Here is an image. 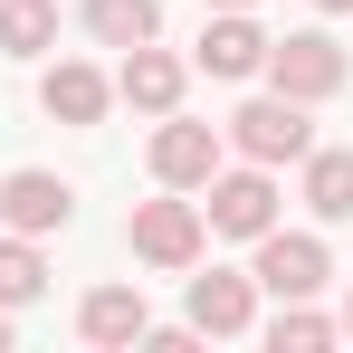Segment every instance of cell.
<instances>
[{"instance_id": "6da1fadb", "label": "cell", "mask_w": 353, "mask_h": 353, "mask_svg": "<svg viewBox=\"0 0 353 353\" xmlns=\"http://www.w3.org/2000/svg\"><path fill=\"white\" fill-rule=\"evenodd\" d=\"M344 48L325 39V29H296V39H268V86L296 96V105H325V96H344Z\"/></svg>"}, {"instance_id": "7a4b0ae2", "label": "cell", "mask_w": 353, "mask_h": 353, "mask_svg": "<svg viewBox=\"0 0 353 353\" xmlns=\"http://www.w3.org/2000/svg\"><path fill=\"white\" fill-rule=\"evenodd\" d=\"M230 143L248 153V163L277 172V163H305V153H315V124H305L296 96H248V105L230 115Z\"/></svg>"}, {"instance_id": "3957f363", "label": "cell", "mask_w": 353, "mask_h": 353, "mask_svg": "<svg viewBox=\"0 0 353 353\" xmlns=\"http://www.w3.org/2000/svg\"><path fill=\"white\" fill-rule=\"evenodd\" d=\"M201 191H210V201H201V220H210L220 239L277 230V181H268V163H248V172H210Z\"/></svg>"}, {"instance_id": "277c9868", "label": "cell", "mask_w": 353, "mask_h": 353, "mask_svg": "<svg viewBox=\"0 0 353 353\" xmlns=\"http://www.w3.org/2000/svg\"><path fill=\"white\" fill-rule=\"evenodd\" d=\"M248 277L268 296H315L334 277V258H325V239H305V230H258V268Z\"/></svg>"}, {"instance_id": "5b68a950", "label": "cell", "mask_w": 353, "mask_h": 353, "mask_svg": "<svg viewBox=\"0 0 353 353\" xmlns=\"http://www.w3.org/2000/svg\"><path fill=\"white\" fill-rule=\"evenodd\" d=\"M210 172H220V124L163 115V134H153V181H163V191H201Z\"/></svg>"}, {"instance_id": "8992f818", "label": "cell", "mask_w": 353, "mask_h": 353, "mask_svg": "<svg viewBox=\"0 0 353 353\" xmlns=\"http://www.w3.org/2000/svg\"><path fill=\"white\" fill-rule=\"evenodd\" d=\"M134 258L143 268H191L201 258V210L191 201H134Z\"/></svg>"}, {"instance_id": "52a82bcc", "label": "cell", "mask_w": 353, "mask_h": 353, "mask_svg": "<svg viewBox=\"0 0 353 353\" xmlns=\"http://www.w3.org/2000/svg\"><path fill=\"white\" fill-rule=\"evenodd\" d=\"M67 210H77V191H67L58 172H10V181H0V220H10L19 239L67 230Z\"/></svg>"}, {"instance_id": "ba28073f", "label": "cell", "mask_w": 353, "mask_h": 353, "mask_svg": "<svg viewBox=\"0 0 353 353\" xmlns=\"http://www.w3.org/2000/svg\"><path fill=\"white\" fill-rule=\"evenodd\" d=\"M39 105H48L58 124H96L105 105H115V77H96L86 58H58L48 77H39Z\"/></svg>"}, {"instance_id": "9c48e42d", "label": "cell", "mask_w": 353, "mask_h": 353, "mask_svg": "<svg viewBox=\"0 0 353 353\" xmlns=\"http://www.w3.org/2000/svg\"><path fill=\"white\" fill-rule=\"evenodd\" d=\"M248 315H258V277H230V268L191 277V325L201 334H248Z\"/></svg>"}, {"instance_id": "30bf717a", "label": "cell", "mask_w": 353, "mask_h": 353, "mask_svg": "<svg viewBox=\"0 0 353 353\" xmlns=\"http://www.w3.org/2000/svg\"><path fill=\"white\" fill-rule=\"evenodd\" d=\"M201 67H210V77H258V67H268V29H258L248 10H220V19L201 29Z\"/></svg>"}, {"instance_id": "8fae6325", "label": "cell", "mask_w": 353, "mask_h": 353, "mask_svg": "<svg viewBox=\"0 0 353 353\" xmlns=\"http://www.w3.org/2000/svg\"><path fill=\"white\" fill-rule=\"evenodd\" d=\"M115 96H124V105H143V115H172V105H181V58H163L153 39H143V48H124Z\"/></svg>"}, {"instance_id": "7c38bea8", "label": "cell", "mask_w": 353, "mask_h": 353, "mask_svg": "<svg viewBox=\"0 0 353 353\" xmlns=\"http://www.w3.org/2000/svg\"><path fill=\"white\" fill-rule=\"evenodd\" d=\"M143 325H153V315H143V287H96L77 305V334H86V344H143Z\"/></svg>"}, {"instance_id": "4fadbf2b", "label": "cell", "mask_w": 353, "mask_h": 353, "mask_svg": "<svg viewBox=\"0 0 353 353\" xmlns=\"http://www.w3.org/2000/svg\"><path fill=\"white\" fill-rule=\"evenodd\" d=\"M305 210H315V220H353V143L305 153Z\"/></svg>"}, {"instance_id": "5bb4252c", "label": "cell", "mask_w": 353, "mask_h": 353, "mask_svg": "<svg viewBox=\"0 0 353 353\" xmlns=\"http://www.w3.org/2000/svg\"><path fill=\"white\" fill-rule=\"evenodd\" d=\"M86 29H96V48H143L163 29V0H86Z\"/></svg>"}, {"instance_id": "9a60e30c", "label": "cell", "mask_w": 353, "mask_h": 353, "mask_svg": "<svg viewBox=\"0 0 353 353\" xmlns=\"http://www.w3.org/2000/svg\"><path fill=\"white\" fill-rule=\"evenodd\" d=\"M58 39V0H0V48L10 58H48Z\"/></svg>"}, {"instance_id": "2e32d148", "label": "cell", "mask_w": 353, "mask_h": 353, "mask_svg": "<svg viewBox=\"0 0 353 353\" xmlns=\"http://www.w3.org/2000/svg\"><path fill=\"white\" fill-rule=\"evenodd\" d=\"M268 344H277V353H325V344H334V315H315L305 296H277V325H268Z\"/></svg>"}, {"instance_id": "e0dca14e", "label": "cell", "mask_w": 353, "mask_h": 353, "mask_svg": "<svg viewBox=\"0 0 353 353\" xmlns=\"http://www.w3.org/2000/svg\"><path fill=\"white\" fill-rule=\"evenodd\" d=\"M39 287H48V258H39L29 239L10 230V239H0V305H29Z\"/></svg>"}, {"instance_id": "ac0fdd59", "label": "cell", "mask_w": 353, "mask_h": 353, "mask_svg": "<svg viewBox=\"0 0 353 353\" xmlns=\"http://www.w3.org/2000/svg\"><path fill=\"white\" fill-rule=\"evenodd\" d=\"M0 353H10V305H0Z\"/></svg>"}, {"instance_id": "d6986e66", "label": "cell", "mask_w": 353, "mask_h": 353, "mask_svg": "<svg viewBox=\"0 0 353 353\" xmlns=\"http://www.w3.org/2000/svg\"><path fill=\"white\" fill-rule=\"evenodd\" d=\"M201 10H248V0H201Z\"/></svg>"}, {"instance_id": "ffe728a7", "label": "cell", "mask_w": 353, "mask_h": 353, "mask_svg": "<svg viewBox=\"0 0 353 353\" xmlns=\"http://www.w3.org/2000/svg\"><path fill=\"white\" fill-rule=\"evenodd\" d=\"M315 10H353V0H315Z\"/></svg>"}, {"instance_id": "44dd1931", "label": "cell", "mask_w": 353, "mask_h": 353, "mask_svg": "<svg viewBox=\"0 0 353 353\" xmlns=\"http://www.w3.org/2000/svg\"><path fill=\"white\" fill-rule=\"evenodd\" d=\"M344 334H353V296H344Z\"/></svg>"}]
</instances>
